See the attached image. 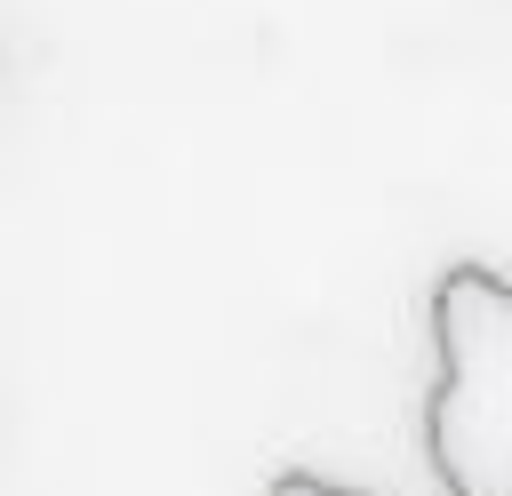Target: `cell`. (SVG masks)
I'll use <instances>...</instances> for the list:
<instances>
[{
    "label": "cell",
    "instance_id": "cell-2",
    "mask_svg": "<svg viewBox=\"0 0 512 496\" xmlns=\"http://www.w3.org/2000/svg\"><path fill=\"white\" fill-rule=\"evenodd\" d=\"M264 496H368V488H344V480H320V472L288 464V472H272V488H264Z\"/></svg>",
    "mask_w": 512,
    "mask_h": 496
},
{
    "label": "cell",
    "instance_id": "cell-1",
    "mask_svg": "<svg viewBox=\"0 0 512 496\" xmlns=\"http://www.w3.org/2000/svg\"><path fill=\"white\" fill-rule=\"evenodd\" d=\"M424 456L440 496H512V280L496 264L432 280Z\"/></svg>",
    "mask_w": 512,
    "mask_h": 496
}]
</instances>
